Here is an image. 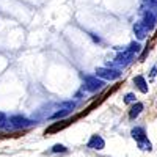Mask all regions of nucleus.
Listing matches in <instances>:
<instances>
[{
	"label": "nucleus",
	"instance_id": "16",
	"mask_svg": "<svg viewBox=\"0 0 157 157\" xmlns=\"http://www.w3.org/2000/svg\"><path fill=\"white\" fill-rule=\"evenodd\" d=\"M124 102H126V104H135V102H137L135 94H134V93H127V94L124 96Z\"/></svg>",
	"mask_w": 157,
	"mask_h": 157
},
{
	"label": "nucleus",
	"instance_id": "11",
	"mask_svg": "<svg viewBox=\"0 0 157 157\" xmlns=\"http://www.w3.org/2000/svg\"><path fill=\"white\" fill-rule=\"evenodd\" d=\"M134 83L137 85V88L141 91V93H148V83H146V80H145V77L143 75H135L134 77Z\"/></svg>",
	"mask_w": 157,
	"mask_h": 157
},
{
	"label": "nucleus",
	"instance_id": "14",
	"mask_svg": "<svg viewBox=\"0 0 157 157\" xmlns=\"http://www.w3.org/2000/svg\"><path fill=\"white\" fill-rule=\"evenodd\" d=\"M0 129H10V124H8V118L5 113L0 112Z\"/></svg>",
	"mask_w": 157,
	"mask_h": 157
},
{
	"label": "nucleus",
	"instance_id": "8",
	"mask_svg": "<svg viewBox=\"0 0 157 157\" xmlns=\"http://www.w3.org/2000/svg\"><path fill=\"white\" fill-rule=\"evenodd\" d=\"M130 135H132V138H134L137 143H140V141H143V140L148 138L145 127H140V126H137V127H134L132 130H130Z\"/></svg>",
	"mask_w": 157,
	"mask_h": 157
},
{
	"label": "nucleus",
	"instance_id": "2",
	"mask_svg": "<svg viewBox=\"0 0 157 157\" xmlns=\"http://www.w3.org/2000/svg\"><path fill=\"white\" fill-rule=\"evenodd\" d=\"M104 86H105V82L96 75H85L83 77V88L88 93H96V91L102 90Z\"/></svg>",
	"mask_w": 157,
	"mask_h": 157
},
{
	"label": "nucleus",
	"instance_id": "4",
	"mask_svg": "<svg viewBox=\"0 0 157 157\" xmlns=\"http://www.w3.org/2000/svg\"><path fill=\"white\" fill-rule=\"evenodd\" d=\"M121 75V72L113 68H98L96 69V77L102 78V80H116Z\"/></svg>",
	"mask_w": 157,
	"mask_h": 157
},
{
	"label": "nucleus",
	"instance_id": "5",
	"mask_svg": "<svg viewBox=\"0 0 157 157\" xmlns=\"http://www.w3.org/2000/svg\"><path fill=\"white\" fill-rule=\"evenodd\" d=\"M86 146L90 149H94V151H102L105 148V140H104L101 135H91V138L88 140Z\"/></svg>",
	"mask_w": 157,
	"mask_h": 157
},
{
	"label": "nucleus",
	"instance_id": "7",
	"mask_svg": "<svg viewBox=\"0 0 157 157\" xmlns=\"http://www.w3.org/2000/svg\"><path fill=\"white\" fill-rule=\"evenodd\" d=\"M141 24L146 27V30H148V32L154 30L155 24H157V19H155V16H154V13H151V11H146V13H145V16H143V21H141Z\"/></svg>",
	"mask_w": 157,
	"mask_h": 157
},
{
	"label": "nucleus",
	"instance_id": "17",
	"mask_svg": "<svg viewBox=\"0 0 157 157\" xmlns=\"http://www.w3.org/2000/svg\"><path fill=\"white\" fill-rule=\"evenodd\" d=\"M155 74H157V68H155V66H154V68H152V69H151V77H154V75H155Z\"/></svg>",
	"mask_w": 157,
	"mask_h": 157
},
{
	"label": "nucleus",
	"instance_id": "15",
	"mask_svg": "<svg viewBox=\"0 0 157 157\" xmlns=\"http://www.w3.org/2000/svg\"><path fill=\"white\" fill-rule=\"evenodd\" d=\"M127 50H129V52H132V54L135 55V54H138V52L141 50V46H140L138 43H130V46H129Z\"/></svg>",
	"mask_w": 157,
	"mask_h": 157
},
{
	"label": "nucleus",
	"instance_id": "3",
	"mask_svg": "<svg viewBox=\"0 0 157 157\" xmlns=\"http://www.w3.org/2000/svg\"><path fill=\"white\" fill-rule=\"evenodd\" d=\"M77 104L74 101H66V102H61L58 105V110L50 116V120H63V118H66L68 115L72 113V110L75 109Z\"/></svg>",
	"mask_w": 157,
	"mask_h": 157
},
{
	"label": "nucleus",
	"instance_id": "6",
	"mask_svg": "<svg viewBox=\"0 0 157 157\" xmlns=\"http://www.w3.org/2000/svg\"><path fill=\"white\" fill-rule=\"evenodd\" d=\"M132 58H134V54H132V52L124 50V52H121V54L116 55L115 64H118V66H127V64L132 61Z\"/></svg>",
	"mask_w": 157,
	"mask_h": 157
},
{
	"label": "nucleus",
	"instance_id": "10",
	"mask_svg": "<svg viewBox=\"0 0 157 157\" xmlns=\"http://www.w3.org/2000/svg\"><path fill=\"white\" fill-rule=\"evenodd\" d=\"M134 33H135V36L138 39H145L146 35H148V30H146V27L141 22H135L134 24Z\"/></svg>",
	"mask_w": 157,
	"mask_h": 157
},
{
	"label": "nucleus",
	"instance_id": "9",
	"mask_svg": "<svg viewBox=\"0 0 157 157\" xmlns=\"http://www.w3.org/2000/svg\"><path fill=\"white\" fill-rule=\"evenodd\" d=\"M143 109H145V105H143L141 102L132 104V105H130V109H129V118H130V120H135V118H138V115L143 112Z\"/></svg>",
	"mask_w": 157,
	"mask_h": 157
},
{
	"label": "nucleus",
	"instance_id": "1",
	"mask_svg": "<svg viewBox=\"0 0 157 157\" xmlns=\"http://www.w3.org/2000/svg\"><path fill=\"white\" fill-rule=\"evenodd\" d=\"M8 124H10V129L21 130V129H29V127L35 126V121L29 120V118H25L22 115H13L8 118Z\"/></svg>",
	"mask_w": 157,
	"mask_h": 157
},
{
	"label": "nucleus",
	"instance_id": "12",
	"mask_svg": "<svg viewBox=\"0 0 157 157\" xmlns=\"http://www.w3.org/2000/svg\"><path fill=\"white\" fill-rule=\"evenodd\" d=\"M50 152H54V154H58V152H61V154H64V152H68V148L64 146V145H61V143H57V145H54V146H52Z\"/></svg>",
	"mask_w": 157,
	"mask_h": 157
},
{
	"label": "nucleus",
	"instance_id": "18",
	"mask_svg": "<svg viewBox=\"0 0 157 157\" xmlns=\"http://www.w3.org/2000/svg\"><path fill=\"white\" fill-rule=\"evenodd\" d=\"M151 2H152V3H157V0H151Z\"/></svg>",
	"mask_w": 157,
	"mask_h": 157
},
{
	"label": "nucleus",
	"instance_id": "13",
	"mask_svg": "<svg viewBox=\"0 0 157 157\" xmlns=\"http://www.w3.org/2000/svg\"><path fill=\"white\" fill-rule=\"evenodd\" d=\"M138 148L141 149V151H152V145H151V141L146 138V140H143V141H140L138 143Z\"/></svg>",
	"mask_w": 157,
	"mask_h": 157
}]
</instances>
